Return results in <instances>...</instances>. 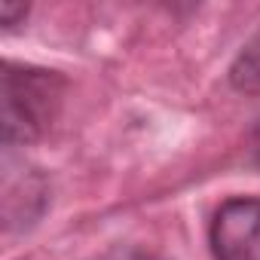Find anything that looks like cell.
<instances>
[{
	"instance_id": "obj_4",
	"label": "cell",
	"mask_w": 260,
	"mask_h": 260,
	"mask_svg": "<svg viewBox=\"0 0 260 260\" xmlns=\"http://www.w3.org/2000/svg\"><path fill=\"white\" fill-rule=\"evenodd\" d=\"M0 13H4V25H7V28H13L19 16H22V19L28 16V7H16V4H4V7H0Z\"/></svg>"
},
{
	"instance_id": "obj_1",
	"label": "cell",
	"mask_w": 260,
	"mask_h": 260,
	"mask_svg": "<svg viewBox=\"0 0 260 260\" xmlns=\"http://www.w3.org/2000/svg\"><path fill=\"white\" fill-rule=\"evenodd\" d=\"M64 77L43 68L4 64V141L31 144L49 132L64 101Z\"/></svg>"
},
{
	"instance_id": "obj_2",
	"label": "cell",
	"mask_w": 260,
	"mask_h": 260,
	"mask_svg": "<svg viewBox=\"0 0 260 260\" xmlns=\"http://www.w3.org/2000/svg\"><path fill=\"white\" fill-rule=\"evenodd\" d=\"M208 245L214 260H260V199H226L211 217Z\"/></svg>"
},
{
	"instance_id": "obj_5",
	"label": "cell",
	"mask_w": 260,
	"mask_h": 260,
	"mask_svg": "<svg viewBox=\"0 0 260 260\" xmlns=\"http://www.w3.org/2000/svg\"><path fill=\"white\" fill-rule=\"evenodd\" d=\"M254 162H257V169H260V122L254 125Z\"/></svg>"
},
{
	"instance_id": "obj_3",
	"label": "cell",
	"mask_w": 260,
	"mask_h": 260,
	"mask_svg": "<svg viewBox=\"0 0 260 260\" xmlns=\"http://www.w3.org/2000/svg\"><path fill=\"white\" fill-rule=\"evenodd\" d=\"M230 83L239 89V92H251L257 95L260 92V34L239 52V58L233 61L230 68Z\"/></svg>"
}]
</instances>
